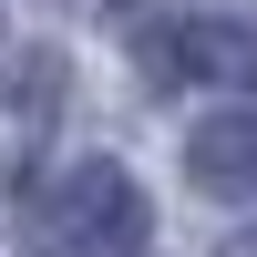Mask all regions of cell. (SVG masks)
I'll return each instance as SVG.
<instances>
[{
    "mask_svg": "<svg viewBox=\"0 0 257 257\" xmlns=\"http://www.w3.org/2000/svg\"><path fill=\"white\" fill-rule=\"evenodd\" d=\"M144 82L165 93H257V11H175L134 31Z\"/></svg>",
    "mask_w": 257,
    "mask_h": 257,
    "instance_id": "2",
    "label": "cell"
},
{
    "mask_svg": "<svg viewBox=\"0 0 257 257\" xmlns=\"http://www.w3.org/2000/svg\"><path fill=\"white\" fill-rule=\"evenodd\" d=\"M21 247L31 257H144L155 247V216H144V185L123 175L113 155H82L21 206Z\"/></svg>",
    "mask_w": 257,
    "mask_h": 257,
    "instance_id": "1",
    "label": "cell"
},
{
    "mask_svg": "<svg viewBox=\"0 0 257 257\" xmlns=\"http://www.w3.org/2000/svg\"><path fill=\"white\" fill-rule=\"evenodd\" d=\"M226 257H257V226H247V237H226Z\"/></svg>",
    "mask_w": 257,
    "mask_h": 257,
    "instance_id": "4",
    "label": "cell"
},
{
    "mask_svg": "<svg viewBox=\"0 0 257 257\" xmlns=\"http://www.w3.org/2000/svg\"><path fill=\"white\" fill-rule=\"evenodd\" d=\"M185 185L196 196H257V103L185 134Z\"/></svg>",
    "mask_w": 257,
    "mask_h": 257,
    "instance_id": "3",
    "label": "cell"
}]
</instances>
